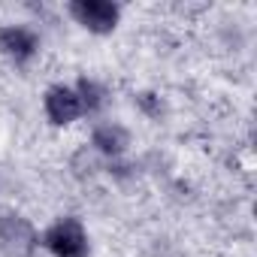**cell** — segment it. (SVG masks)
Segmentation results:
<instances>
[{
    "mask_svg": "<svg viewBox=\"0 0 257 257\" xmlns=\"http://www.w3.org/2000/svg\"><path fill=\"white\" fill-rule=\"evenodd\" d=\"M40 49V40L31 28H22V25H7L0 28V52L7 58H13L16 64H25L37 55Z\"/></svg>",
    "mask_w": 257,
    "mask_h": 257,
    "instance_id": "5",
    "label": "cell"
},
{
    "mask_svg": "<svg viewBox=\"0 0 257 257\" xmlns=\"http://www.w3.org/2000/svg\"><path fill=\"white\" fill-rule=\"evenodd\" d=\"M91 146H94L100 155H106V158H118V155L127 152V146H131V134H127L121 124L106 121V124H97V127H94Z\"/></svg>",
    "mask_w": 257,
    "mask_h": 257,
    "instance_id": "6",
    "label": "cell"
},
{
    "mask_svg": "<svg viewBox=\"0 0 257 257\" xmlns=\"http://www.w3.org/2000/svg\"><path fill=\"white\" fill-rule=\"evenodd\" d=\"M43 245L55 254V257H85L88 254V236L79 218H61L55 221L46 236Z\"/></svg>",
    "mask_w": 257,
    "mask_h": 257,
    "instance_id": "2",
    "label": "cell"
},
{
    "mask_svg": "<svg viewBox=\"0 0 257 257\" xmlns=\"http://www.w3.org/2000/svg\"><path fill=\"white\" fill-rule=\"evenodd\" d=\"M43 109L49 115L52 124L64 127V124H73L79 115H82V103H79V94L67 85H52L46 91V100H43Z\"/></svg>",
    "mask_w": 257,
    "mask_h": 257,
    "instance_id": "4",
    "label": "cell"
},
{
    "mask_svg": "<svg viewBox=\"0 0 257 257\" xmlns=\"http://www.w3.org/2000/svg\"><path fill=\"white\" fill-rule=\"evenodd\" d=\"M37 245H40V233L25 215L13 209H0V248L13 257H31Z\"/></svg>",
    "mask_w": 257,
    "mask_h": 257,
    "instance_id": "1",
    "label": "cell"
},
{
    "mask_svg": "<svg viewBox=\"0 0 257 257\" xmlns=\"http://www.w3.org/2000/svg\"><path fill=\"white\" fill-rule=\"evenodd\" d=\"M79 94V103H82V112H97L103 106V88L91 79H79V85L73 88Z\"/></svg>",
    "mask_w": 257,
    "mask_h": 257,
    "instance_id": "7",
    "label": "cell"
},
{
    "mask_svg": "<svg viewBox=\"0 0 257 257\" xmlns=\"http://www.w3.org/2000/svg\"><path fill=\"white\" fill-rule=\"evenodd\" d=\"M70 16L91 34H112L121 19V10L109 0H73Z\"/></svg>",
    "mask_w": 257,
    "mask_h": 257,
    "instance_id": "3",
    "label": "cell"
}]
</instances>
